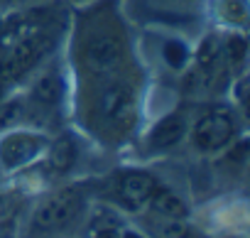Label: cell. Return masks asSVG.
<instances>
[{
    "label": "cell",
    "mask_w": 250,
    "mask_h": 238,
    "mask_svg": "<svg viewBox=\"0 0 250 238\" xmlns=\"http://www.w3.org/2000/svg\"><path fill=\"white\" fill-rule=\"evenodd\" d=\"M81 194L74 189H64L57 192L54 196H49L47 201H42V206L35 214V228L37 231H59L66 228L79 214H81Z\"/></svg>",
    "instance_id": "1"
},
{
    "label": "cell",
    "mask_w": 250,
    "mask_h": 238,
    "mask_svg": "<svg viewBox=\"0 0 250 238\" xmlns=\"http://www.w3.org/2000/svg\"><path fill=\"white\" fill-rule=\"evenodd\" d=\"M235 133V126H233V118L230 113L226 110H211L206 113L204 118H199V123L194 126V145L204 152H216L221 150L223 145L230 143Z\"/></svg>",
    "instance_id": "2"
},
{
    "label": "cell",
    "mask_w": 250,
    "mask_h": 238,
    "mask_svg": "<svg viewBox=\"0 0 250 238\" xmlns=\"http://www.w3.org/2000/svg\"><path fill=\"white\" fill-rule=\"evenodd\" d=\"M47 140L35 133H10L0 140V165L5 170H20L30 165L42 150Z\"/></svg>",
    "instance_id": "3"
},
{
    "label": "cell",
    "mask_w": 250,
    "mask_h": 238,
    "mask_svg": "<svg viewBox=\"0 0 250 238\" xmlns=\"http://www.w3.org/2000/svg\"><path fill=\"white\" fill-rule=\"evenodd\" d=\"M49 47V40L47 37H25L18 42V47H13L8 52V57L0 62V79L3 81H13V79H20L27 69L35 66V62L47 52Z\"/></svg>",
    "instance_id": "4"
},
{
    "label": "cell",
    "mask_w": 250,
    "mask_h": 238,
    "mask_svg": "<svg viewBox=\"0 0 250 238\" xmlns=\"http://www.w3.org/2000/svg\"><path fill=\"white\" fill-rule=\"evenodd\" d=\"M120 59H123V42L113 35H96L93 40H88L83 49V62L96 74L115 69Z\"/></svg>",
    "instance_id": "5"
},
{
    "label": "cell",
    "mask_w": 250,
    "mask_h": 238,
    "mask_svg": "<svg viewBox=\"0 0 250 238\" xmlns=\"http://www.w3.org/2000/svg\"><path fill=\"white\" fill-rule=\"evenodd\" d=\"M98 108L105 121H113L118 126H130V121H135V118H130L133 115V93L123 84H110L101 93Z\"/></svg>",
    "instance_id": "6"
},
{
    "label": "cell",
    "mask_w": 250,
    "mask_h": 238,
    "mask_svg": "<svg viewBox=\"0 0 250 238\" xmlns=\"http://www.w3.org/2000/svg\"><path fill=\"white\" fill-rule=\"evenodd\" d=\"M155 179L147 172H125L118 179V196L128 206H143L155 192Z\"/></svg>",
    "instance_id": "7"
},
{
    "label": "cell",
    "mask_w": 250,
    "mask_h": 238,
    "mask_svg": "<svg viewBox=\"0 0 250 238\" xmlns=\"http://www.w3.org/2000/svg\"><path fill=\"white\" fill-rule=\"evenodd\" d=\"M184 133H187V123H184V118L179 113L165 115L150 133V145L155 150H167V148L177 145L184 138Z\"/></svg>",
    "instance_id": "8"
},
{
    "label": "cell",
    "mask_w": 250,
    "mask_h": 238,
    "mask_svg": "<svg viewBox=\"0 0 250 238\" xmlns=\"http://www.w3.org/2000/svg\"><path fill=\"white\" fill-rule=\"evenodd\" d=\"M147 201H150L152 211H155L157 216H162V218L182 221V218L187 216V206H184V201H182L177 194L167 192V189H157V187H155V192H152V196H150Z\"/></svg>",
    "instance_id": "9"
},
{
    "label": "cell",
    "mask_w": 250,
    "mask_h": 238,
    "mask_svg": "<svg viewBox=\"0 0 250 238\" xmlns=\"http://www.w3.org/2000/svg\"><path fill=\"white\" fill-rule=\"evenodd\" d=\"M64 96V81L57 71H49L44 76L37 79V84L32 86V98L42 106H57Z\"/></svg>",
    "instance_id": "10"
},
{
    "label": "cell",
    "mask_w": 250,
    "mask_h": 238,
    "mask_svg": "<svg viewBox=\"0 0 250 238\" xmlns=\"http://www.w3.org/2000/svg\"><path fill=\"white\" fill-rule=\"evenodd\" d=\"M47 162H49V167L57 170V172H66V170H71L74 162H76V145H74V140L66 138V135L59 138V140H54V145L49 148V157H47Z\"/></svg>",
    "instance_id": "11"
},
{
    "label": "cell",
    "mask_w": 250,
    "mask_h": 238,
    "mask_svg": "<svg viewBox=\"0 0 250 238\" xmlns=\"http://www.w3.org/2000/svg\"><path fill=\"white\" fill-rule=\"evenodd\" d=\"M218 59H221V47H218L216 37H206L201 49H199V66H201V71L211 74L216 69Z\"/></svg>",
    "instance_id": "12"
},
{
    "label": "cell",
    "mask_w": 250,
    "mask_h": 238,
    "mask_svg": "<svg viewBox=\"0 0 250 238\" xmlns=\"http://www.w3.org/2000/svg\"><path fill=\"white\" fill-rule=\"evenodd\" d=\"M22 113H25L22 101H5V103L0 101V130H8L18 121H22Z\"/></svg>",
    "instance_id": "13"
},
{
    "label": "cell",
    "mask_w": 250,
    "mask_h": 238,
    "mask_svg": "<svg viewBox=\"0 0 250 238\" xmlns=\"http://www.w3.org/2000/svg\"><path fill=\"white\" fill-rule=\"evenodd\" d=\"M165 59H167V64L174 66V69L184 66V62H187V47H184L182 42H177V40L167 42V44H165Z\"/></svg>",
    "instance_id": "14"
},
{
    "label": "cell",
    "mask_w": 250,
    "mask_h": 238,
    "mask_svg": "<svg viewBox=\"0 0 250 238\" xmlns=\"http://www.w3.org/2000/svg\"><path fill=\"white\" fill-rule=\"evenodd\" d=\"M226 54L230 64H240L245 59V40L243 37H230L226 42Z\"/></svg>",
    "instance_id": "15"
},
{
    "label": "cell",
    "mask_w": 250,
    "mask_h": 238,
    "mask_svg": "<svg viewBox=\"0 0 250 238\" xmlns=\"http://www.w3.org/2000/svg\"><path fill=\"white\" fill-rule=\"evenodd\" d=\"M96 238H120V233H118L115 228L108 226V228H101V231L96 233Z\"/></svg>",
    "instance_id": "16"
},
{
    "label": "cell",
    "mask_w": 250,
    "mask_h": 238,
    "mask_svg": "<svg viewBox=\"0 0 250 238\" xmlns=\"http://www.w3.org/2000/svg\"><path fill=\"white\" fill-rule=\"evenodd\" d=\"M120 238H143V236H140V233H133V231H128V233H123Z\"/></svg>",
    "instance_id": "17"
},
{
    "label": "cell",
    "mask_w": 250,
    "mask_h": 238,
    "mask_svg": "<svg viewBox=\"0 0 250 238\" xmlns=\"http://www.w3.org/2000/svg\"><path fill=\"white\" fill-rule=\"evenodd\" d=\"M3 98H5V81L0 79V101H3Z\"/></svg>",
    "instance_id": "18"
},
{
    "label": "cell",
    "mask_w": 250,
    "mask_h": 238,
    "mask_svg": "<svg viewBox=\"0 0 250 238\" xmlns=\"http://www.w3.org/2000/svg\"><path fill=\"white\" fill-rule=\"evenodd\" d=\"M3 211H5V196L0 194V214H3Z\"/></svg>",
    "instance_id": "19"
},
{
    "label": "cell",
    "mask_w": 250,
    "mask_h": 238,
    "mask_svg": "<svg viewBox=\"0 0 250 238\" xmlns=\"http://www.w3.org/2000/svg\"><path fill=\"white\" fill-rule=\"evenodd\" d=\"M3 30H5V22H3V20H0V37H3Z\"/></svg>",
    "instance_id": "20"
},
{
    "label": "cell",
    "mask_w": 250,
    "mask_h": 238,
    "mask_svg": "<svg viewBox=\"0 0 250 238\" xmlns=\"http://www.w3.org/2000/svg\"><path fill=\"white\" fill-rule=\"evenodd\" d=\"M0 238H5V236H3V233H0Z\"/></svg>",
    "instance_id": "21"
}]
</instances>
